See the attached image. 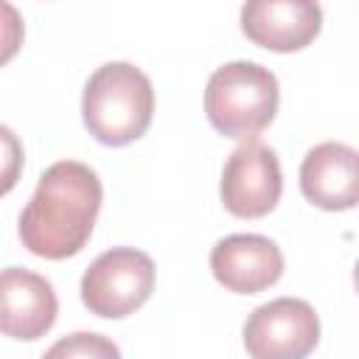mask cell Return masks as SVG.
<instances>
[{"instance_id":"cell-1","label":"cell","mask_w":359,"mask_h":359,"mask_svg":"<svg viewBox=\"0 0 359 359\" xmlns=\"http://www.w3.org/2000/svg\"><path fill=\"white\" fill-rule=\"evenodd\" d=\"M101 202L104 188L90 165L79 160L53 163L20 213L22 247L48 261L79 255L93 236Z\"/></svg>"},{"instance_id":"cell-2","label":"cell","mask_w":359,"mask_h":359,"mask_svg":"<svg viewBox=\"0 0 359 359\" xmlns=\"http://www.w3.org/2000/svg\"><path fill=\"white\" fill-rule=\"evenodd\" d=\"M154 115V87L129 62L101 65L84 84L81 118L87 132L104 146H126L146 135Z\"/></svg>"},{"instance_id":"cell-3","label":"cell","mask_w":359,"mask_h":359,"mask_svg":"<svg viewBox=\"0 0 359 359\" xmlns=\"http://www.w3.org/2000/svg\"><path fill=\"white\" fill-rule=\"evenodd\" d=\"M278 104V79L258 62H227L210 73L205 87V115L210 126L233 140L261 135L275 121Z\"/></svg>"},{"instance_id":"cell-4","label":"cell","mask_w":359,"mask_h":359,"mask_svg":"<svg viewBox=\"0 0 359 359\" xmlns=\"http://www.w3.org/2000/svg\"><path fill=\"white\" fill-rule=\"evenodd\" d=\"M154 292V261L135 247L101 252L81 275V303L95 317L123 320Z\"/></svg>"},{"instance_id":"cell-5","label":"cell","mask_w":359,"mask_h":359,"mask_svg":"<svg viewBox=\"0 0 359 359\" xmlns=\"http://www.w3.org/2000/svg\"><path fill=\"white\" fill-rule=\"evenodd\" d=\"M320 342V317L300 297H278L244 323V348L255 359H303Z\"/></svg>"},{"instance_id":"cell-6","label":"cell","mask_w":359,"mask_h":359,"mask_svg":"<svg viewBox=\"0 0 359 359\" xmlns=\"http://www.w3.org/2000/svg\"><path fill=\"white\" fill-rule=\"evenodd\" d=\"M283 191V174L275 151L261 140H244L224 163L222 202L238 219H258L275 210Z\"/></svg>"},{"instance_id":"cell-7","label":"cell","mask_w":359,"mask_h":359,"mask_svg":"<svg viewBox=\"0 0 359 359\" xmlns=\"http://www.w3.org/2000/svg\"><path fill=\"white\" fill-rule=\"evenodd\" d=\"M323 28V8L317 0H244V36L275 53H294L309 48Z\"/></svg>"},{"instance_id":"cell-8","label":"cell","mask_w":359,"mask_h":359,"mask_svg":"<svg viewBox=\"0 0 359 359\" xmlns=\"http://www.w3.org/2000/svg\"><path fill=\"white\" fill-rule=\"evenodd\" d=\"M59 314V300L48 278L22 269H0V334L34 342L45 337Z\"/></svg>"},{"instance_id":"cell-9","label":"cell","mask_w":359,"mask_h":359,"mask_svg":"<svg viewBox=\"0 0 359 359\" xmlns=\"http://www.w3.org/2000/svg\"><path fill=\"white\" fill-rule=\"evenodd\" d=\"M210 272L227 292L258 294L280 280L283 252L266 236L236 233L210 250Z\"/></svg>"},{"instance_id":"cell-10","label":"cell","mask_w":359,"mask_h":359,"mask_svg":"<svg viewBox=\"0 0 359 359\" xmlns=\"http://www.w3.org/2000/svg\"><path fill=\"white\" fill-rule=\"evenodd\" d=\"M359 157L348 143L325 140L306 151L300 163V191L323 210H351L359 199Z\"/></svg>"},{"instance_id":"cell-11","label":"cell","mask_w":359,"mask_h":359,"mask_svg":"<svg viewBox=\"0 0 359 359\" xmlns=\"http://www.w3.org/2000/svg\"><path fill=\"white\" fill-rule=\"evenodd\" d=\"M22 163H25V154H22L20 137L0 123V196H6L17 185L22 174Z\"/></svg>"},{"instance_id":"cell-12","label":"cell","mask_w":359,"mask_h":359,"mask_svg":"<svg viewBox=\"0 0 359 359\" xmlns=\"http://www.w3.org/2000/svg\"><path fill=\"white\" fill-rule=\"evenodd\" d=\"M22 36H25V25L20 11L8 0H0V67L20 53Z\"/></svg>"},{"instance_id":"cell-13","label":"cell","mask_w":359,"mask_h":359,"mask_svg":"<svg viewBox=\"0 0 359 359\" xmlns=\"http://www.w3.org/2000/svg\"><path fill=\"white\" fill-rule=\"evenodd\" d=\"M48 353L50 356H59V353H67V356H121L118 345H112L101 334H73L70 339L56 342Z\"/></svg>"}]
</instances>
